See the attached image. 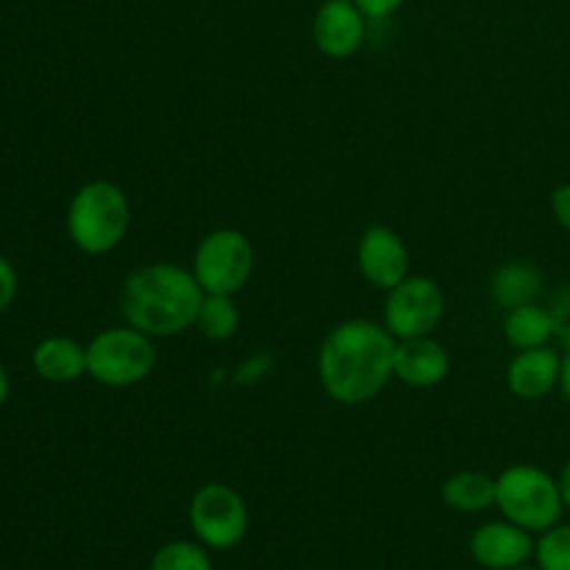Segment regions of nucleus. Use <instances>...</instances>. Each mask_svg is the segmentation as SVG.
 I'll return each instance as SVG.
<instances>
[{
  "instance_id": "obj_1",
  "label": "nucleus",
  "mask_w": 570,
  "mask_h": 570,
  "mask_svg": "<svg viewBox=\"0 0 570 570\" xmlns=\"http://www.w3.org/2000/svg\"><path fill=\"white\" fill-rule=\"evenodd\" d=\"M399 340L384 323L351 317L323 337L317 351V379L323 393L343 406L371 404L395 379Z\"/></svg>"
},
{
  "instance_id": "obj_2",
  "label": "nucleus",
  "mask_w": 570,
  "mask_h": 570,
  "mask_svg": "<svg viewBox=\"0 0 570 570\" xmlns=\"http://www.w3.org/2000/svg\"><path fill=\"white\" fill-rule=\"evenodd\" d=\"M204 295L189 267L173 262L139 265L120 284L122 323L154 340L176 337L195 328Z\"/></svg>"
},
{
  "instance_id": "obj_3",
  "label": "nucleus",
  "mask_w": 570,
  "mask_h": 570,
  "mask_svg": "<svg viewBox=\"0 0 570 570\" xmlns=\"http://www.w3.org/2000/svg\"><path fill=\"white\" fill-rule=\"evenodd\" d=\"M65 226L67 237L81 254H111L120 248L131 228V200L120 184L109 178H92L72 193Z\"/></svg>"
},
{
  "instance_id": "obj_4",
  "label": "nucleus",
  "mask_w": 570,
  "mask_h": 570,
  "mask_svg": "<svg viewBox=\"0 0 570 570\" xmlns=\"http://www.w3.org/2000/svg\"><path fill=\"white\" fill-rule=\"evenodd\" d=\"M495 510L532 534L549 532L566 512L560 482L549 471L515 462L495 476Z\"/></svg>"
},
{
  "instance_id": "obj_5",
  "label": "nucleus",
  "mask_w": 570,
  "mask_h": 570,
  "mask_svg": "<svg viewBox=\"0 0 570 570\" xmlns=\"http://www.w3.org/2000/svg\"><path fill=\"white\" fill-rule=\"evenodd\" d=\"M156 371V343L150 334L128 326H111L87 343V376L104 387H134Z\"/></svg>"
},
{
  "instance_id": "obj_6",
  "label": "nucleus",
  "mask_w": 570,
  "mask_h": 570,
  "mask_svg": "<svg viewBox=\"0 0 570 570\" xmlns=\"http://www.w3.org/2000/svg\"><path fill=\"white\" fill-rule=\"evenodd\" d=\"M256 250L239 228H215L193 254V276L212 295H237L254 276Z\"/></svg>"
},
{
  "instance_id": "obj_7",
  "label": "nucleus",
  "mask_w": 570,
  "mask_h": 570,
  "mask_svg": "<svg viewBox=\"0 0 570 570\" xmlns=\"http://www.w3.org/2000/svg\"><path fill=\"white\" fill-rule=\"evenodd\" d=\"M189 529L209 551H232L248 534V504L232 484L206 482L189 499Z\"/></svg>"
},
{
  "instance_id": "obj_8",
  "label": "nucleus",
  "mask_w": 570,
  "mask_h": 570,
  "mask_svg": "<svg viewBox=\"0 0 570 570\" xmlns=\"http://www.w3.org/2000/svg\"><path fill=\"white\" fill-rule=\"evenodd\" d=\"M445 315V293L438 278L406 276L384 301L382 323L395 340L426 337L438 332Z\"/></svg>"
},
{
  "instance_id": "obj_9",
  "label": "nucleus",
  "mask_w": 570,
  "mask_h": 570,
  "mask_svg": "<svg viewBox=\"0 0 570 570\" xmlns=\"http://www.w3.org/2000/svg\"><path fill=\"white\" fill-rule=\"evenodd\" d=\"M410 248L395 228L367 226L356 239V267L373 289L390 293L410 276Z\"/></svg>"
},
{
  "instance_id": "obj_10",
  "label": "nucleus",
  "mask_w": 570,
  "mask_h": 570,
  "mask_svg": "<svg viewBox=\"0 0 570 570\" xmlns=\"http://www.w3.org/2000/svg\"><path fill=\"white\" fill-rule=\"evenodd\" d=\"M367 22L354 0H323L312 20V42L326 59H351L365 45Z\"/></svg>"
},
{
  "instance_id": "obj_11",
  "label": "nucleus",
  "mask_w": 570,
  "mask_h": 570,
  "mask_svg": "<svg viewBox=\"0 0 570 570\" xmlns=\"http://www.w3.org/2000/svg\"><path fill=\"white\" fill-rule=\"evenodd\" d=\"M534 543L538 540L532 538V532L501 518L473 529L471 557L484 570H512L532 560Z\"/></svg>"
},
{
  "instance_id": "obj_12",
  "label": "nucleus",
  "mask_w": 570,
  "mask_h": 570,
  "mask_svg": "<svg viewBox=\"0 0 570 570\" xmlns=\"http://www.w3.org/2000/svg\"><path fill=\"white\" fill-rule=\"evenodd\" d=\"M562 354L554 345L518 351L507 365V387L518 401H543L560 387Z\"/></svg>"
},
{
  "instance_id": "obj_13",
  "label": "nucleus",
  "mask_w": 570,
  "mask_h": 570,
  "mask_svg": "<svg viewBox=\"0 0 570 570\" xmlns=\"http://www.w3.org/2000/svg\"><path fill=\"white\" fill-rule=\"evenodd\" d=\"M451 371V356L434 334L426 337L399 340L395 345V379L406 387L429 390L438 387Z\"/></svg>"
},
{
  "instance_id": "obj_14",
  "label": "nucleus",
  "mask_w": 570,
  "mask_h": 570,
  "mask_svg": "<svg viewBox=\"0 0 570 570\" xmlns=\"http://www.w3.org/2000/svg\"><path fill=\"white\" fill-rule=\"evenodd\" d=\"M31 367L42 382L72 384L87 376V345L65 334L45 337L31 351Z\"/></svg>"
},
{
  "instance_id": "obj_15",
  "label": "nucleus",
  "mask_w": 570,
  "mask_h": 570,
  "mask_svg": "<svg viewBox=\"0 0 570 570\" xmlns=\"http://www.w3.org/2000/svg\"><path fill=\"white\" fill-rule=\"evenodd\" d=\"M543 287L546 278L538 265L527 259H510L495 267L493 278H490V298L499 309L510 312L518 306L538 304Z\"/></svg>"
},
{
  "instance_id": "obj_16",
  "label": "nucleus",
  "mask_w": 570,
  "mask_h": 570,
  "mask_svg": "<svg viewBox=\"0 0 570 570\" xmlns=\"http://www.w3.org/2000/svg\"><path fill=\"white\" fill-rule=\"evenodd\" d=\"M440 499L449 510L462 515H479V512L495 507V476L484 471H456L440 484Z\"/></svg>"
},
{
  "instance_id": "obj_17",
  "label": "nucleus",
  "mask_w": 570,
  "mask_h": 570,
  "mask_svg": "<svg viewBox=\"0 0 570 570\" xmlns=\"http://www.w3.org/2000/svg\"><path fill=\"white\" fill-rule=\"evenodd\" d=\"M504 340L515 351L543 348V345L554 343V317H551L549 306L527 304L507 312Z\"/></svg>"
},
{
  "instance_id": "obj_18",
  "label": "nucleus",
  "mask_w": 570,
  "mask_h": 570,
  "mask_svg": "<svg viewBox=\"0 0 570 570\" xmlns=\"http://www.w3.org/2000/svg\"><path fill=\"white\" fill-rule=\"evenodd\" d=\"M195 326L209 343H228L239 332V306L234 295L206 293Z\"/></svg>"
},
{
  "instance_id": "obj_19",
  "label": "nucleus",
  "mask_w": 570,
  "mask_h": 570,
  "mask_svg": "<svg viewBox=\"0 0 570 570\" xmlns=\"http://www.w3.org/2000/svg\"><path fill=\"white\" fill-rule=\"evenodd\" d=\"M148 570H215V562L198 540H170L154 551Z\"/></svg>"
},
{
  "instance_id": "obj_20",
  "label": "nucleus",
  "mask_w": 570,
  "mask_h": 570,
  "mask_svg": "<svg viewBox=\"0 0 570 570\" xmlns=\"http://www.w3.org/2000/svg\"><path fill=\"white\" fill-rule=\"evenodd\" d=\"M534 562L540 570H570V523H557L534 543Z\"/></svg>"
},
{
  "instance_id": "obj_21",
  "label": "nucleus",
  "mask_w": 570,
  "mask_h": 570,
  "mask_svg": "<svg viewBox=\"0 0 570 570\" xmlns=\"http://www.w3.org/2000/svg\"><path fill=\"white\" fill-rule=\"evenodd\" d=\"M551 317H554V343H560L562 348H570V284L560 289L551 301Z\"/></svg>"
},
{
  "instance_id": "obj_22",
  "label": "nucleus",
  "mask_w": 570,
  "mask_h": 570,
  "mask_svg": "<svg viewBox=\"0 0 570 570\" xmlns=\"http://www.w3.org/2000/svg\"><path fill=\"white\" fill-rule=\"evenodd\" d=\"M17 287H20V282H17L14 265L0 254V312H6L11 304H14Z\"/></svg>"
},
{
  "instance_id": "obj_23",
  "label": "nucleus",
  "mask_w": 570,
  "mask_h": 570,
  "mask_svg": "<svg viewBox=\"0 0 570 570\" xmlns=\"http://www.w3.org/2000/svg\"><path fill=\"white\" fill-rule=\"evenodd\" d=\"M549 204H551V215H554L557 226H560L562 232L570 234V181L554 187Z\"/></svg>"
},
{
  "instance_id": "obj_24",
  "label": "nucleus",
  "mask_w": 570,
  "mask_h": 570,
  "mask_svg": "<svg viewBox=\"0 0 570 570\" xmlns=\"http://www.w3.org/2000/svg\"><path fill=\"white\" fill-rule=\"evenodd\" d=\"M354 3L360 6V11L367 17V20L379 22V20H387V17H393L395 11L406 3V0H354Z\"/></svg>"
},
{
  "instance_id": "obj_25",
  "label": "nucleus",
  "mask_w": 570,
  "mask_h": 570,
  "mask_svg": "<svg viewBox=\"0 0 570 570\" xmlns=\"http://www.w3.org/2000/svg\"><path fill=\"white\" fill-rule=\"evenodd\" d=\"M557 482H560V493H562V501H566V510H570V456L566 460V465H562V471L557 473Z\"/></svg>"
},
{
  "instance_id": "obj_26",
  "label": "nucleus",
  "mask_w": 570,
  "mask_h": 570,
  "mask_svg": "<svg viewBox=\"0 0 570 570\" xmlns=\"http://www.w3.org/2000/svg\"><path fill=\"white\" fill-rule=\"evenodd\" d=\"M560 390L570 404V348L562 354V373H560Z\"/></svg>"
},
{
  "instance_id": "obj_27",
  "label": "nucleus",
  "mask_w": 570,
  "mask_h": 570,
  "mask_svg": "<svg viewBox=\"0 0 570 570\" xmlns=\"http://www.w3.org/2000/svg\"><path fill=\"white\" fill-rule=\"evenodd\" d=\"M6 399H9V373L0 365V406L6 404Z\"/></svg>"
},
{
  "instance_id": "obj_28",
  "label": "nucleus",
  "mask_w": 570,
  "mask_h": 570,
  "mask_svg": "<svg viewBox=\"0 0 570 570\" xmlns=\"http://www.w3.org/2000/svg\"><path fill=\"white\" fill-rule=\"evenodd\" d=\"M512 570H540L538 566H529V562H527V566H518V568H512Z\"/></svg>"
}]
</instances>
